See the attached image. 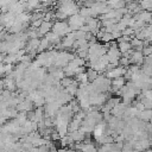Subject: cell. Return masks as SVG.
I'll return each instance as SVG.
<instances>
[{
  "instance_id": "obj_4",
  "label": "cell",
  "mask_w": 152,
  "mask_h": 152,
  "mask_svg": "<svg viewBox=\"0 0 152 152\" xmlns=\"http://www.w3.org/2000/svg\"><path fill=\"white\" fill-rule=\"evenodd\" d=\"M50 28H52L51 23H48V21H42V24H40V26H39L38 32H39V34H46V33H49Z\"/></svg>"
},
{
  "instance_id": "obj_5",
  "label": "cell",
  "mask_w": 152,
  "mask_h": 152,
  "mask_svg": "<svg viewBox=\"0 0 152 152\" xmlns=\"http://www.w3.org/2000/svg\"><path fill=\"white\" fill-rule=\"evenodd\" d=\"M131 48H132L131 42H120V43H118V49L120 50L121 53L127 52L128 50H131Z\"/></svg>"
},
{
  "instance_id": "obj_7",
  "label": "cell",
  "mask_w": 152,
  "mask_h": 152,
  "mask_svg": "<svg viewBox=\"0 0 152 152\" xmlns=\"http://www.w3.org/2000/svg\"><path fill=\"white\" fill-rule=\"evenodd\" d=\"M101 39H102L104 43H109V42L113 40V36H112V33H109V32H104V33L102 34Z\"/></svg>"
},
{
  "instance_id": "obj_1",
  "label": "cell",
  "mask_w": 152,
  "mask_h": 152,
  "mask_svg": "<svg viewBox=\"0 0 152 152\" xmlns=\"http://www.w3.org/2000/svg\"><path fill=\"white\" fill-rule=\"evenodd\" d=\"M52 32L55 34H57L58 37L61 36H66L71 32V28L69 27V25L64 21H57L53 26H52Z\"/></svg>"
},
{
  "instance_id": "obj_8",
  "label": "cell",
  "mask_w": 152,
  "mask_h": 152,
  "mask_svg": "<svg viewBox=\"0 0 152 152\" xmlns=\"http://www.w3.org/2000/svg\"><path fill=\"white\" fill-rule=\"evenodd\" d=\"M39 1H43V2H49V1H51V0H39Z\"/></svg>"
},
{
  "instance_id": "obj_2",
  "label": "cell",
  "mask_w": 152,
  "mask_h": 152,
  "mask_svg": "<svg viewBox=\"0 0 152 152\" xmlns=\"http://www.w3.org/2000/svg\"><path fill=\"white\" fill-rule=\"evenodd\" d=\"M84 23H86V19L81 14H74L69 19V24L68 25L72 31V30H80L84 25Z\"/></svg>"
},
{
  "instance_id": "obj_6",
  "label": "cell",
  "mask_w": 152,
  "mask_h": 152,
  "mask_svg": "<svg viewBox=\"0 0 152 152\" xmlns=\"http://www.w3.org/2000/svg\"><path fill=\"white\" fill-rule=\"evenodd\" d=\"M140 5H141L142 10H150V8H152V2H151V0H141V1H140Z\"/></svg>"
},
{
  "instance_id": "obj_3",
  "label": "cell",
  "mask_w": 152,
  "mask_h": 152,
  "mask_svg": "<svg viewBox=\"0 0 152 152\" xmlns=\"http://www.w3.org/2000/svg\"><path fill=\"white\" fill-rule=\"evenodd\" d=\"M126 72V69L124 66H114L113 69H109L107 72V78H118L124 76Z\"/></svg>"
},
{
  "instance_id": "obj_9",
  "label": "cell",
  "mask_w": 152,
  "mask_h": 152,
  "mask_svg": "<svg viewBox=\"0 0 152 152\" xmlns=\"http://www.w3.org/2000/svg\"><path fill=\"white\" fill-rule=\"evenodd\" d=\"M151 45H152V42H151Z\"/></svg>"
}]
</instances>
